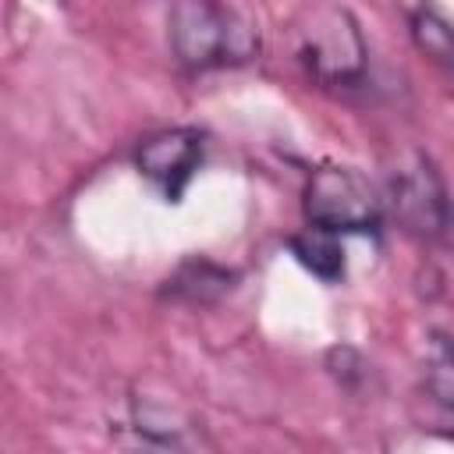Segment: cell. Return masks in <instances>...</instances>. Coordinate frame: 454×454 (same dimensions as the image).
Wrapping results in <instances>:
<instances>
[{"instance_id":"277c9868","label":"cell","mask_w":454,"mask_h":454,"mask_svg":"<svg viewBox=\"0 0 454 454\" xmlns=\"http://www.w3.org/2000/svg\"><path fill=\"white\" fill-rule=\"evenodd\" d=\"M387 202L397 223L419 241H443L454 227V206L443 174L422 149H408L394 163L387 177Z\"/></svg>"},{"instance_id":"6da1fadb","label":"cell","mask_w":454,"mask_h":454,"mask_svg":"<svg viewBox=\"0 0 454 454\" xmlns=\"http://www.w3.org/2000/svg\"><path fill=\"white\" fill-rule=\"evenodd\" d=\"M167 39L174 60L192 71L238 67L259 53V25L231 4L213 0H181L167 11Z\"/></svg>"},{"instance_id":"30bf717a","label":"cell","mask_w":454,"mask_h":454,"mask_svg":"<svg viewBox=\"0 0 454 454\" xmlns=\"http://www.w3.org/2000/svg\"><path fill=\"white\" fill-rule=\"evenodd\" d=\"M426 394L433 404L454 419V340L443 333H433L429 355H426Z\"/></svg>"},{"instance_id":"ba28073f","label":"cell","mask_w":454,"mask_h":454,"mask_svg":"<svg viewBox=\"0 0 454 454\" xmlns=\"http://www.w3.org/2000/svg\"><path fill=\"white\" fill-rule=\"evenodd\" d=\"M287 248L316 280H323V284L344 280V248H340L337 234L319 231V227H305V231L287 238Z\"/></svg>"},{"instance_id":"7a4b0ae2","label":"cell","mask_w":454,"mask_h":454,"mask_svg":"<svg viewBox=\"0 0 454 454\" xmlns=\"http://www.w3.org/2000/svg\"><path fill=\"white\" fill-rule=\"evenodd\" d=\"M294 57L323 89H358L369 74V46L348 7L319 4L301 11L294 25Z\"/></svg>"},{"instance_id":"3957f363","label":"cell","mask_w":454,"mask_h":454,"mask_svg":"<svg viewBox=\"0 0 454 454\" xmlns=\"http://www.w3.org/2000/svg\"><path fill=\"white\" fill-rule=\"evenodd\" d=\"M301 213L309 227L330 234H380L383 199L365 174L340 163H323L309 174L301 192Z\"/></svg>"},{"instance_id":"5b68a950","label":"cell","mask_w":454,"mask_h":454,"mask_svg":"<svg viewBox=\"0 0 454 454\" xmlns=\"http://www.w3.org/2000/svg\"><path fill=\"white\" fill-rule=\"evenodd\" d=\"M114 436L128 454H216L195 415L145 394L128 401V415L114 422Z\"/></svg>"},{"instance_id":"9c48e42d","label":"cell","mask_w":454,"mask_h":454,"mask_svg":"<svg viewBox=\"0 0 454 454\" xmlns=\"http://www.w3.org/2000/svg\"><path fill=\"white\" fill-rule=\"evenodd\" d=\"M408 32L411 43L443 71L454 74V25L433 11V7H411L408 11Z\"/></svg>"},{"instance_id":"52a82bcc","label":"cell","mask_w":454,"mask_h":454,"mask_svg":"<svg viewBox=\"0 0 454 454\" xmlns=\"http://www.w3.org/2000/svg\"><path fill=\"white\" fill-rule=\"evenodd\" d=\"M234 284H238V270L234 266H223V262L192 255V259H184L163 280L160 298L177 301V305H188V309H206V305H216L220 298H227L234 291Z\"/></svg>"},{"instance_id":"8992f818","label":"cell","mask_w":454,"mask_h":454,"mask_svg":"<svg viewBox=\"0 0 454 454\" xmlns=\"http://www.w3.org/2000/svg\"><path fill=\"white\" fill-rule=\"evenodd\" d=\"M202 156H206V135L192 124L153 131L135 145L138 174L149 177L170 202H181L188 181L202 167Z\"/></svg>"}]
</instances>
